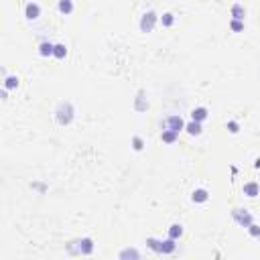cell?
<instances>
[{"label":"cell","instance_id":"6da1fadb","mask_svg":"<svg viewBox=\"0 0 260 260\" xmlns=\"http://www.w3.org/2000/svg\"><path fill=\"white\" fill-rule=\"evenodd\" d=\"M37 14H39V6L37 4H29V6H26V17H29V18H37Z\"/></svg>","mask_w":260,"mask_h":260},{"label":"cell","instance_id":"7a4b0ae2","mask_svg":"<svg viewBox=\"0 0 260 260\" xmlns=\"http://www.w3.org/2000/svg\"><path fill=\"white\" fill-rule=\"evenodd\" d=\"M17 85V77H8L6 79V88H14Z\"/></svg>","mask_w":260,"mask_h":260}]
</instances>
